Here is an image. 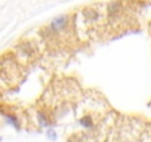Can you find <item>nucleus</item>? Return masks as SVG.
I'll return each instance as SVG.
<instances>
[{
  "label": "nucleus",
  "instance_id": "1",
  "mask_svg": "<svg viewBox=\"0 0 151 142\" xmlns=\"http://www.w3.org/2000/svg\"><path fill=\"white\" fill-rule=\"evenodd\" d=\"M68 21H70L68 15H59V16H56V18L52 19V22H50V30H52L53 33H61V31H64V30L68 27Z\"/></svg>",
  "mask_w": 151,
  "mask_h": 142
},
{
  "label": "nucleus",
  "instance_id": "5",
  "mask_svg": "<svg viewBox=\"0 0 151 142\" xmlns=\"http://www.w3.org/2000/svg\"><path fill=\"white\" fill-rule=\"evenodd\" d=\"M80 124H82L85 129H92V127H93V120H92V117L85 115V117L80 118Z\"/></svg>",
  "mask_w": 151,
  "mask_h": 142
},
{
  "label": "nucleus",
  "instance_id": "3",
  "mask_svg": "<svg viewBox=\"0 0 151 142\" xmlns=\"http://www.w3.org/2000/svg\"><path fill=\"white\" fill-rule=\"evenodd\" d=\"M2 114H3V117H5V120L12 126V127H15L17 130H19L21 129V124H19V118L15 115V114H8V113H3L2 111Z\"/></svg>",
  "mask_w": 151,
  "mask_h": 142
},
{
  "label": "nucleus",
  "instance_id": "4",
  "mask_svg": "<svg viewBox=\"0 0 151 142\" xmlns=\"http://www.w3.org/2000/svg\"><path fill=\"white\" fill-rule=\"evenodd\" d=\"M37 121L42 127H50V120L43 111H37Z\"/></svg>",
  "mask_w": 151,
  "mask_h": 142
},
{
  "label": "nucleus",
  "instance_id": "6",
  "mask_svg": "<svg viewBox=\"0 0 151 142\" xmlns=\"http://www.w3.org/2000/svg\"><path fill=\"white\" fill-rule=\"evenodd\" d=\"M46 135H47V138H49L50 141H56V133H55V130H53V129H50V127H49Z\"/></svg>",
  "mask_w": 151,
  "mask_h": 142
},
{
  "label": "nucleus",
  "instance_id": "2",
  "mask_svg": "<svg viewBox=\"0 0 151 142\" xmlns=\"http://www.w3.org/2000/svg\"><path fill=\"white\" fill-rule=\"evenodd\" d=\"M122 2L120 0H116V2H111L110 5H108V15L110 16H116V15H119L120 12H122Z\"/></svg>",
  "mask_w": 151,
  "mask_h": 142
}]
</instances>
